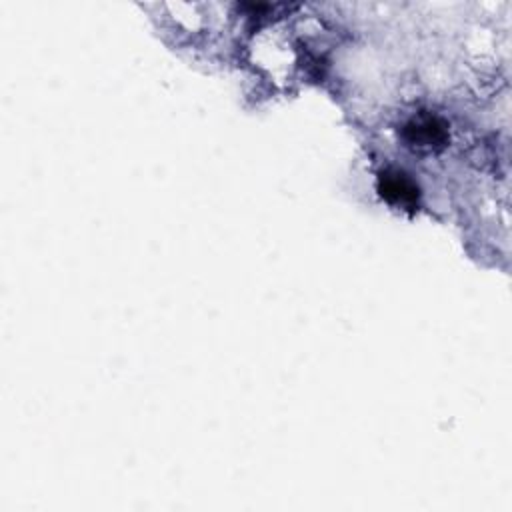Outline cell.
<instances>
[{"label": "cell", "instance_id": "1", "mask_svg": "<svg viewBox=\"0 0 512 512\" xmlns=\"http://www.w3.org/2000/svg\"><path fill=\"white\" fill-rule=\"evenodd\" d=\"M404 140L418 150H440L448 142L446 122L434 114H418L404 124Z\"/></svg>", "mask_w": 512, "mask_h": 512}, {"label": "cell", "instance_id": "2", "mask_svg": "<svg viewBox=\"0 0 512 512\" xmlns=\"http://www.w3.org/2000/svg\"><path fill=\"white\" fill-rule=\"evenodd\" d=\"M378 192L388 204L406 208V210H412L418 204V196H420L416 182L408 174L396 168L384 170L378 176Z\"/></svg>", "mask_w": 512, "mask_h": 512}]
</instances>
